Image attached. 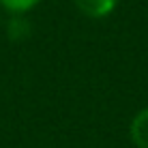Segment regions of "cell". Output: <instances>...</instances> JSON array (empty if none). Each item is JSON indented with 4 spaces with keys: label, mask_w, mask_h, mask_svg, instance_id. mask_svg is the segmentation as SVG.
I'll return each mask as SVG.
<instances>
[{
    "label": "cell",
    "mask_w": 148,
    "mask_h": 148,
    "mask_svg": "<svg viewBox=\"0 0 148 148\" xmlns=\"http://www.w3.org/2000/svg\"><path fill=\"white\" fill-rule=\"evenodd\" d=\"M120 0H73L75 9L90 19H105L116 11Z\"/></svg>",
    "instance_id": "obj_1"
},
{
    "label": "cell",
    "mask_w": 148,
    "mask_h": 148,
    "mask_svg": "<svg viewBox=\"0 0 148 148\" xmlns=\"http://www.w3.org/2000/svg\"><path fill=\"white\" fill-rule=\"evenodd\" d=\"M32 34V24L26 15H11L7 19V37L11 41H26Z\"/></svg>",
    "instance_id": "obj_3"
},
{
    "label": "cell",
    "mask_w": 148,
    "mask_h": 148,
    "mask_svg": "<svg viewBox=\"0 0 148 148\" xmlns=\"http://www.w3.org/2000/svg\"><path fill=\"white\" fill-rule=\"evenodd\" d=\"M41 0H0V9L9 15H26L34 7H39Z\"/></svg>",
    "instance_id": "obj_4"
},
{
    "label": "cell",
    "mask_w": 148,
    "mask_h": 148,
    "mask_svg": "<svg viewBox=\"0 0 148 148\" xmlns=\"http://www.w3.org/2000/svg\"><path fill=\"white\" fill-rule=\"evenodd\" d=\"M0 22H2V9H0Z\"/></svg>",
    "instance_id": "obj_5"
},
{
    "label": "cell",
    "mask_w": 148,
    "mask_h": 148,
    "mask_svg": "<svg viewBox=\"0 0 148 148\" xmlns=\"http://www.w3.org/2000/svg\"><path fill=\"white\" fill-rule=\"evenodd\" d=\"M129 137L135 148H148V105L142 108L131 118L129 125Z\"/></svg>",
    "instance_id": "obj_2"
}]
</instances>
